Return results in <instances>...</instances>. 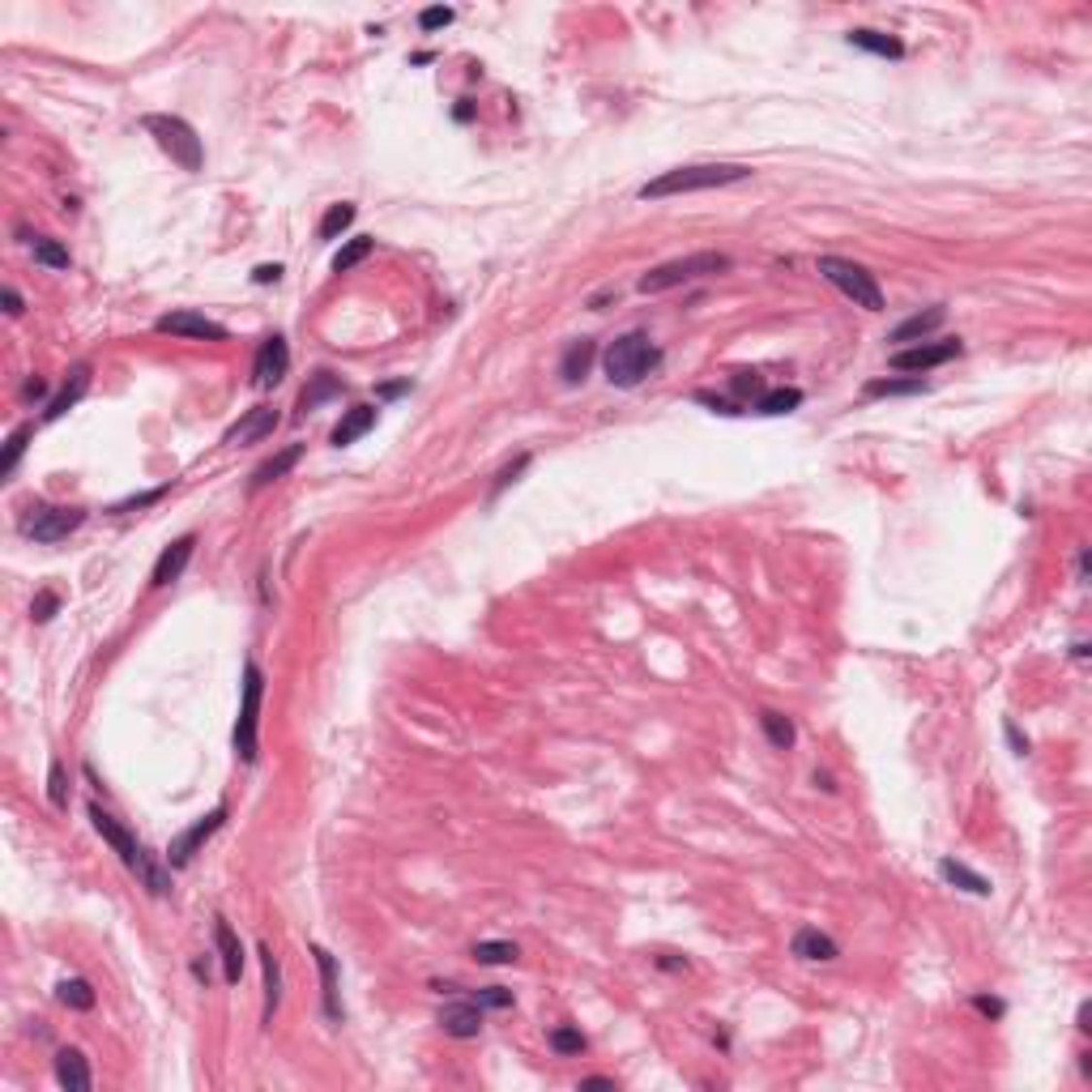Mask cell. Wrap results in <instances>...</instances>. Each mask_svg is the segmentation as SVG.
Returning a JSON list of instances; mask_svg holds the SVG:
<instances>
[{
  "mask_svg": "<svg viewBox=\"0 0 1092 1092\" xmlns=\"http://www.w3.org/2000/svg\"><path fill=\"white\" fill-rule=\"evenodd\" d=\"M730 256L725 252H688L679 261H666V265H653V270L636 282L640 295H661V291H674V286H688V282H700V277H717L730 270Z\"/></svg>",
  "mask_w": 1092,
  "mask_h": 1092,
  "instance_id": "277c9868",
  "label": "cell"
},
{
  "mask_svg": "<svg viewBox=\"0 0 1092 1092\" xmlns=\"http://www.w3.org/2000/svg\"><path fill=\"white\" fill-rule=\"evenodd\" d=\"M453 17H457L453 9H444V5H432V9H423V14H419V26H423V30H440V26H448V21H453Z\"/></svg>",
  "mask_w": 1092,
  "mask_h": 1092,
  "instance_id": "ee69618b",
  "label": "cell"
},
{
  "mask_svg": "<svg viewBox=\"0 0 1092 1092\" xmlns=\"http://www.w3.org/2000/svg\"><path fill=\"white\" fill-rule=\"evenodd\" d=\"M743 179H752V167H747V163H691V167L661 171L658 179L640 184L636 197H640V201H666V197H683V192H704V188L743 184Z\"/></svg>",
  "mask_w": 1092,
  "mask_h": 1092,
  "instance_id": "7a4b0ae2",
  "label": "cell"
},
{
  "mask_svg": "<svg viewBox=\"0 0 1092 1092\" xmlns=\"http://www.w3.org/2000/svg\"><path fill=\"white\" fill-rule=\"evenodd\" d=\"M252 282H261V286L282 282V265H256V270H252Z\"/></svg>",
  "mask_w": 1092,
  "mask_h": 1092,
  "instance_id": "7dc6e473",
  "label": "cell"
},
{
  "mask_svg": "<svg viewBox=\"0 0 1092 1092\" xmlns=\"http://www.w3.org/2000/svg\"><path fill=\"white\" fill-rule=\"evenodd\" d=\"M1079 581H1088V546L1079 551Z\"/></svg>",
  "mask_w": 1092,
  "mask_h": 1092,
  "instance_id": "9f6ffc18",
  "label": "cell"
},
{
  "mask_svg": "<svg viewBox=\"0 0 1092 1092\" xmlns=\"http://www.w3.org/2000/svg\"><path fill=\"white\" fill-rule=\"evenodd\" d=\"M48 798H51V807H56V811L69 807V777H64V764H51V773H48Z\"/></svg>",
  "mask_w": 1092,
  "mask_h": 1092,
  "instance_id": "ab89813d",
  "label": "cell"
},
{
  "mask_svg": "<svg viewBox=\"0 0 1092 1092\" xmlns=\"http://www.w3.org/2000/svg\"><path fill=\"white\" fill-rule=\"evenodd\" d=\"M594 359H597V346H594V341H589V337L572 341V346L563 350V359H560L563 384H581V380L589 376V368H594Z\"/></svg>",
  "mask_w": 1092,
  "mask_h": 1092,
  "instance_id": "484cf974",
  "label": "cell"
},
{
  "mask_svg": "<svg viewBox=\"0 0 1092 1092\" xmlns=\"http://www.w3.org/2000/svg\"><path fill=\"white\" fill-rule=\"evenodd\" d=\"M85 389H90V363H78V368L69 371V380H64V389L48 401V410H43V423H56V419H64V414H69L73 405H78V401L85 398Z\"/></svg>",
  "mask_w": 1092,
  "mask_h": 1092,
  "instance_id": "2e32d148",
  "label": "cell"
},
{
  "mask_svg": "<svg viewBox=\"0 0 1092 1092\" xmlns=\"http://www.w3.org/2000/svg\"><path fill=\"white\" fill-rule=\"evenodd\" d=\"M661 363V350L649 341V334H624L606 346L602 355V368H606V380L615 389H636L640 380L649 376L653 368Z\"/></svg>",
  "mask_w": 1092,
  "mask_h": 1092,
  "instance_id": "3957f363",
  "label": "cell"
},
{
  "mask_svg": "<svg viewBox=\"0 0 1092 1092\" xmlns=\"http://www.w3.org/2000/svg\"><path fill=\"white\" fill-rule=\"evenodd\" d=\"M213 947H218V960H222V978H227L231 986H240V978H243V944H240V935L231 930L227 917H213Z\"/></svg>",
  "mask_w": 1092,
  "mask_h": 1092,
  "instance_id": "9a60e30c",
  "label": "cell"
},
{
  "mask_svg": "<svg viewBox=\"0 0 1092 1092\" xmlns=\"http://www.w3.org/2000/svg\"><path fill=\"white\" fill-rule=\"evenodd\" d=\"M474 1003H478V1008H512V994L499 990V986H487V990L474 994Z\"/></svg>",
  "mask_w": 1092,
  "mask_h": 1092,
  "instance_id": "f6af8a7d",
  "label": "cell"
},
{
  "mask_svg": "<svg viewBox=\"0 0 1092 1092\" xmlns=\"http://www.w3.org/2000/svg\"><path fill=\"white\" fill-rule=\"evenodd\" d=\"M0 299H5V312H9V316H21V312H26V304H21V295L14 291V286H5V291H0Z\"/></svg>",
  "mask_w": 1092,
  "mask_h": 1092,
  "instance_id": "681fc988",
  "label": "cell"
},
{
  "mask_svg": "<svg viewBox=\"0 0 1092 1092\" xmlns=\"http://www.w3.org/2000/svg\"><path fill=\"white\" fill-rule=\"evenodd\" d=\"M158 334H171V337H197V341H227V325H218V320L201 316V312H167L154 320Z\"/></svg>",
  "mask_w": 1092,
  "mask_h": 1092,
  "instance_id": "7c38bea8",
  "label": "cell"
},
{
  "mask_svg": "<svg viewBox=\"0 0 1092 1092\" xmlns=\"http://www.w3.org/2000/svg\"><path fill=\"white\" fill-rule=\"evenodd\" d=\"M371 252H376V240H368V235H359V240H350L346 248H341V252L334 256V273H350V270H355V265H363V261H368Z\"/></svg>",
  "mask_w": 1092,
  "mask_h": 1092,
  "instance_id": "d590c367",
  "label": "cell"
},
{
  "mask_svg": "<svg viewBox=\"0 0 1092 1092\" xmlns=\"http://www.w3.org/2000/svg\"><path fill=\"white\" fill-rule=\"evenodd\" d=\"M798 405H802L798 389H773V393H759L755 410L759 414H789V410H798Z\"/></svg>",
  "mask_w": 1092,
  "mask_h": 1092,
  "instance_id": "8d00e7d4",
  "label": "cell"
},
{
  "mask_svg": "<svg viewBox=\"0 0 1092 1092\" xmlns=\"http://www.w3.org/2000/svg\"><path fill=\"white\" fill-rule=\"evenodd\" d=\"M695 401H700V405H713V410H717V414H743V410H738V405H734V401H725V398H717V393H695Z\"/></svg>",
  "mask_w": 1092,
  "mask_h": 1092,
  "instance_id": "bcb514c9",
  "label": "cell"
},
{
  "mask_svg": "<svg viewBox=\"0 0 1092 1092\" xmlns=\"http://www.w3.org/2000/svg\"><path fill=\"white\" fill-rule=\"evenodd\" d=\"M261 700H265V670L248 661L243 666V700H240V717H235V755L243 764H256L261 755V738H256V725H261Z\"/></svg>",
  "mask_w": 1092,
  "mask_h": 1092,
  "instance_id": "52a82bcc",
  "label": "cell"
},
{
  "mask_svg": "<svg viewBox=\"0 0 1092 1092\" xmlns=\"http://www.w3.org/2000/svg\"><path fill=\"white\" fill-rule=\"evenodd\" d=\"M350 222H355V206H350V201H337V206L325 209V218H320L316 235H320V240H337V235L346 231Z\"/></svg>",
  "mask_w": 1092,
  "mask_h": 1092,
  "instance_id": "e575fe53",
  "label": "cell"
},
{
  "mask_svg": "<svg viewBox=\"0 0 1092 1092\" xmlns=\"http://www.w3.org/2000/svg\"><path fill=\"white\" fill-rule=\"evenodd\" d=\"M56 610H60V594L43 589V594H35V602H30V619H35V624H48Z\"/></svg>",
  "mask_w": 1092,
  "mask_h": 1092,
  "instance_id": "60d3db41",
  "label": "cell"
},
{
  "mask_svg": "<svg viewBox=\"0 0 1092 1092\" xmlns=\"http://www.w3.org/2000/svg\"><path fill=\"white\" fill-rule=\"evenodd\" d=\"M960 337H944V341H917V346H905L892 355V368L896 371H930V368H944L960 355Z\"/></svg>",
  "mask_w": 1092,
  "mask_h": 1092,
  "instance_id": "30bf717a",
  "label": "cell"
},
{
  "mask_svg": "<svg viewBox=\"0 0 1092 1092\" xmlns=\"http://www.w3.org/2000/svg\"><path fill=\"white\" fill-rule=\"evenodd\" d=\"M521 947L508 944V939H483V944H474V960L478 965H517Z\"/></svg>",
  "mask_w": 1092,
  "mask_h": 1092,
  "instance_id": "1f68e13d",
  "label": "cell"
},
{
  "mask_svg": "<svg viewBox=\"0 0 1092 1092\" xmlns=\"http://www.w3.org/2000/svg\"><path fill=\"white\" fill-rule=\"evenodd\" d=\"M56 1084L69 1088V1092H90L94 1088V1076H90V1067H85L81 1050H60L56 1054Z\"/></svg>",
  "mask_w": 1092,
  "mask_h": 1092,
  "instance_id": "cb8c5ba5",
  "label": "cell"
},
{
  "mask_svg": "<svg viewBox=\"0 0 1092 1092\" xmlns=\"http://www.w3.org/2000/svg\"><path fill=\"white\" fill-rule=\"evenodd\" d=\"M730 393H734V398H759V393H764V384H759L755 371H734Z\"/></svg>",
  "mask_w": 1092,
  "mask_h": 1092,
  "instance_id": "b9f144b4",
  "label": "cell"
},
{
  "mask_svg": "<svg viewBox=\"0 0 1092 1092\" xmlns=\"http://www.w3.org/2000/svg\"><path fill=\"white\" fill-rule=\"evenodd\" d=\"M1088 1020H1092V1003H1079V1024H1076V1029H1079V1033H1088V1029H1092Z\"/></svg>",
  "mask_w": 1092,
  "mask_h": 1092,
  "instance_id": "11a10c76",
  "label": "cell"
},
{
  "mask_svg": "<svg viewBox=\"0 0 1092 1092\" xmlns=\"http://www.w3.org/2000/svg\"><path fill=\"white\" fill-rule=\"evenodd\" d=\"M1003 730H1008V743H1012V752H1015V755H1024V752H1029V738H1024L1020 730H1015V722H1008V725H1003Z\"/></svg>",
  "mask_w": 1092,
  "mask_h": 1092,
  "instance_id": "f907efd6",
  "label": "cell"
},
{
  "mask_svg": "<svg viewBox=\"0 0 1092 1092\" xmlns=\"http://www.w3.org/2000/svg\"><path fill=\"white\" fill-rule=\"evenodd\" d=\"M222 823H227V802H218V807L209 811V816H201V819H192L184 832H179V837H171V850H167V866L171 871H179V866H188L192 858H197L201 853V845H206L213 832L222 828Z\"/></svg>",
  "mask_w": 1092,
  "mask_h": 1092,
  "instance_id": "9c48e42d",
  "label": "cell"
},
{
  "mask_svg": "<svg viewBox=\"0 0 1092 1092\" xmlns=\"http://www.w3.org/2000/svg\"><path fill=\"white\" fill-rule=\"evenodd\" d=\"M192 551H197V533H184V538L171 542L167 551L158 555L154 572H149V589H167V585H176L179 576H184V567L192 563Z\"/></svg>",
  "mask_w": 1092,
  "mask_h": 1092,
  "instance_id": "4fadbf2b",
  "label": "cell"
},
{
  "mask_svg": "<svg viewBox=\"0 0 1092 1092\" xmlns=\"http://www.w3.org/2000/svg\"><path fill=\"white\" fill-rule=\"evenodd\" d=\"M85 816H90L94 832H99V837H103L107 845H112L115 853H120V862H124L128 871L137 875V883H142L149 896H167V892H171V871H167L163 862H154V858H149V850H145V845L133 837V832L124 828L120 819L112 816V811H103L99 802H90V807H85Z\"/></svg>",
  "mask_w": 1092,
  "mask_h": 1092,
  "instance_id": "6da1fadb",
  "label": "cell"
},
{
  "mask_svg": "<svg viewBox=\"0 0 1092 1092\" xmlns=\"http://www.w3.org/2000/svg\"><path fill=\"white\" fill-rule=\"evenodd\" d=\"M585 1033L581 1029H567V1024H560V1029L551 1033V1050L555 1054H585Z\"/></svg>",
  "mask_w": 1092,
  "mask_h": 1092,
  "instance_id": "f35d334b",
  "label": "cell"
},
{
  "mask_svg": "<svg viewBox=\"0 0 1092 1092\" xmlns=\"http://www.w3.org/2000/svg\"><path fill=\"white\" fill-rule=\"evenodd\" d=\"M930 384L922 376H887V380H871L866 384V398H914V393H926Z\"/></svg>",
  "mask_w": 1092,
  "mask_h": 1092,
  "instance_id": "f546056e",
  "label": "cell"
},
{
  "mask_svg": "<svg viewBox=\"0 0 1092 1092\" xmlns=\"http://www.w3.org/2000/svg\"><path fill=\"white\" fill-rule=\"evenodd\" d=\"M299 457H304V444H286L282 453H273L270 462H261L252 469V478H248V491L256 496V491H265V487H273L277 478H286L291 474V469L299 466Z\"/></svg>",
  "mask_w": 1092,
  "mask_h": 1092,
  "instance_id": "d6986e66",
  "label": "cell"
},
{
  "mask_svg": "<svg viewBox=\"0 0 1092 1092\" xmlns=\"http://www.w3.org/2000/svg\"><path fill=\"white\" fill-rule=\"evenodd\" d=\"M163 496H171V483L154 487V491H142V496H128V499H120V504H112L107 512H112V517H124V512H137V508H149V504H158V499H163Z\"/></svg>",
  "mask_w": 1092,
  "mask_h": 1092,
  "instance_id": "74e56055",
  "label": "cell"
},
{
  "mask_svg": "<svg viewBox=\"0 0 1092 1092\" xmlns=\"http://www.w3.org/2000/svg\"><path fill=\"white\" fill-rule=\"evenodd\" d=\"M401 393H410V380H398V384H384L380 398H401Z\"/></svg>",
  "mask_w": 1092,
  "mask_h": 1092,
  "instance_id": "f5cc1de1",
  "label": "cell"
},
{
  "mask_svg": "<svg viewBox=\"0 0 1092 1092\" xmlns=\"http://www.w3.org/2000/svg\"><path fill=\"white\" fill-rule=\"evenodd\" d=\"M939 875H944V880H947L951 887H960V892H969V896H990V892H994L986 875L969 871V866H965V862H956V858H944V862H939Z\"/></svg>",
  "mask_w": 1092,
  "mask_h": 1092,
  "instance_id": "83f0119b",
  "label": "cell"
},
{
  "mask_svg": "<svg viewBox=\"0 0 1092 1092\" xmlns=\"http://www.w3.org/2000/svg\"><path fill=\"white\" fill-rule=\"evenodd\" d=\"M341 393H346L341 376H334V371H316V376L304 384V393H299V414H312V410H320L325 401L341 398Z\"/></svg>",
  "mask_w": 1092,
  "mask_h": 1092,
  "instance_id": "7402d4cb",
  "label": "cell"
},
{
  "mask_svg": "<svg viewBox=\"0 0 1092 1092\" xmlns=\"http://www.w3.org/2000/svg\"><path fill=\"white\" fill-rule=\"evenodd\" d=\"M85 526V508H60V504H30L21 512L17 530L35 542H60Z\"/></svg>",
  "mask_w": 1092,
  "mask_h": 1092,
  "instance_id": "ba28073f",
  "label": "cell"
},
{
  "mask_svg": "<svg viewBox=\"0 0 1092 1092\" xmlns=\"http://www.w3.org/2000/svg\"><path fill=\"white\" fill-rule=\"evenodd\" d=\"M376 427V405H350L346 414H341V423L334 427V448H350L355 440H363V435Z\"/></svg>",
  "mask_w": 1092,
  "mask_h": 1092,
  "instance_id": "44dd1931",
  "label": "cell"
},
{
  "mask_svg": "<svg viewBox=\"0 0 1092 1092\" xmlns=\"http://www.w3.org/2000/svg\"><path fill=\"white\" fill-rule=\"evenodd\" d=\"M312 956H316V969H320V999H325V1015L334 1024L346 1020V1008H341V990H337V960L329 956L320 944H312Z\"/></svg>",
  "mask_w": 1092,
  "mask_h": 1092,
  "instance_id": "e0dca14e",
  "label": "cell"
},
{
  "mask_svg": "<svg viewBox=\"0 0 1092 1092\" xmlns=\"http://www.w3.org/2000/svg\"><path fill=\"white\" fill-rule=\"evenodd\" d=\"M759 730L768 734V743H773L777 752H789V747L798 743L794 722H789L786 713H777V709H759Z\"/></svg>",
  "mask_w": 1092,
  "mask_h": 1092,
  "instance_id": "f1b7e54d",
  "label": "cell"
},
{
  "mask_svg": "<svg viewBox=\"0 0 1092 1092\" xmlns=\"http://www.w3.org/2000/svg\"><path fill=\"white\" fill-rule=\"evenodd\" d=\"M440 1029L448 1037H457V1042H469V1037L483 1033V1008H478L474 999H469V1003H453V1008L440 1012Z\"/></svg>",
  "mask_w": 1092,
  "mask_h": 1092,
  "instance_id": "ffe728a7",
  "label": "cell"
},
{
  "mask_svg": "<svg viewBox=\"0 0 1092 1092\" xmlns=\"http://www.w3.org/2000/svg\"><path fill=\"white\" fill-rule=\"evenodd\" d=\"M56 999L69 1012H90L94 1008V990H90V981H85V978H64L56 986Z\"/></svg>",
  "mask_w": 1092,
  "mask_h": 1092,
  "instance_id": "4dcf8cb0",
  "label": "cell"
},
{
  "mask_svg": "<svg viewBox=\"0 0 1092 1092\" xmlns=\"http://www.w3.org/2000/svg\"><path fill=\"white\" fill-rule=\"evenodd\" d=\"M845 43H850V48H858V51H871V56H883V60H901L905 56V43L896 35H883V30H866V26L850 30Z\"/></svg>",
  "mask_w": 1092,
  "mask_h": 1092,
  "instance_id": "d4e9b609",
  "label": "cell"
},
{
  "mask_svg": "<svg viewBox=\"0 0 1092 1092\" xmlns=\"http://www.w3.org/2000/svg\"><path fill=\"white\" fill-rule=\"evenodd\" d=\"M142 128L154 137L163 154H171V163H176V167L201 171V163H206V149H201V137H197V128H192L188 120L154 112V115H145V120H142Z\"/></svg>",
  "mask_w": 1092,
  "mask_h": 1092,
  "instance_id": "8992f818",
  "label": "cell"
},
{
  "mask_svg": "<svg viewBox=\"0 0 1092 1092\" xmlns=\"http://www.w3.org/2000/svg\"><path fill=\"white\" fill-rule=\"evenodd\" d=\"M816 270L823 282H832L837 291L850 299L853 307H866V312H883V291L880 282H875V273L866 270V265L850 261V256H819Z\"/></svg>",
  "mask_w": 1092,
  "mask_h": 1092,
  "instance_id": "5b68a950",
  "label": "cell"
},
{
  "mask_svg": "<svg viewBox=\"0 0 1092 1092\" xmlns=\"http://www.w3.org/2000/svg\"><path fill=\"white\" fill-rule=\"evenodd\" d=\"M661 969H670V973H674V969H688V960H674V956H666V960H661Z\"/></svg>",
  "mask_w": 1092,
  "mask_h": 1092,
  "instance_id": "6f0895ef",
  "label": "cell"
},
{
  "mask_svg": "<svg viewBox=\"0 0 1092 1092\" xmlns=\"http://www.w3.org/2000/svg\"><path fill=\"white\" fill-rule=\"evenodd\" d=\"M277 423H282V414H277L273 405H256V410H248L235 427H227L222 444H256V440H265V435H273Z\"/></svg>",
  "mask_w": 1092,
  "mask_h": 1092,
  "instance_id": "5bb4252c",
  "label": "cell"
},
{
  "mask_svg": "<svg viewBox=\"0 0 1092 1092\" xmlns=\"http://www.w3.org/2000/svg\"><path fill=\"white\" fill-rule=\"evenodd\" d=\"M30 252H35V261L48 265V270H69V265H73L69 248L56 243V240H48V235H35V240H30Z\"/></svg>",
  "mask_w": 1092,
  "mask_h": 1092,
  "instance_id": "d6a6232c",
  "label": "cell"
},
{
  "mask_svg": "<svg viewBox=\"0 0 1092 1092\" xmlns=\"http://www.w3.org/2000/svg\"><path fill=\"white\" fill-rule=\"evenodd\" d=\"M944 320H947V307H944V304H930L926 312H914V316H905L901 325H896L892 334H887V341H914V346H917V341H926V337L935 334L939 325H944Z\"/></svg>",
  "mask_w": 1092,
  "mask_h": 1092,
  "instance_id": "ac0fdd59",
  "label": "cell"
},
{
  "mask_svg": "<svg viewBox=\"0 0 1092 1092\" xmlns=\"http://www.w3.org/2000/svg\"><path fill=\"white\" fill-rule=\"evenodd\" d=\"M789 951H794L798 960H823V965L841 956V947L832 944V939L823 935V930H816V926H802L798 935L789 939Z\"/></svg>",
  "mask_w": 1092,
  "mask_h": 1092,
  "instance_id": "603a6c76",
  "label": "cell"
},
{
  "mask_svg": "<svg viewBox=\"0 0 1092 1092\" xmlns=\"http://www.w3.org/2000/svg\"><path fill=\"white\" fill-rule=\"evenodd\" d=\"M43 393H48V384H43L39 376H30L26 384H21V401H35V398H43Z\"/></svg>",
  "mask_w": 1092,
  "mask_h": 1092,
  "instance_id": "816d5d0a",
  "label": "cell"
},
{
  "mask_svg": "<svg viewBox=\"0 0 1092 1092\" xmlns=\"http://www.w3.org/2000/svg\"><path fill=\"white\" fill-rule=\"evenodd\" d=\"M526 466H530V453H521V457H517V462H512V466H504V469H499V474H496V487H491V499H496V496H499V491H504L508 483H517V474H521V469H526Z\"/></svg>",
  "mask_w": 1092,
  "mask_h": 1092,
  "instance_id": "7bdbcfd3",
  "label": "cell"
},
{
  "mask_svg": "<svg viewBox=\"0 0 1092 1092\" xmlns=\"http://www.w3.org/2000/svg\"><path fill=\"white\" fill-rule=\"evenodd\" d=\"M581 1088H615V1079H610V1076H589V1079H581Z\"/></svg>",
  "mask_w": 1092,
  "mask_h": 1092,
  "instance_id": "db71d44e",
  "label": "cell"
},
{
  "mask_svg": "<svg viewBox=\"0 0 1092 1092\" xmlns=\"http://www.w3.org/2000/svg\"><path fill=\"white\" fill-rule=\"evenodd\" d=\"M973 1008H978L981 1015H990V1020H999V1015L1008 1012V1008H1003L999 999H986V994H978V999H973Z\"/></svg>",
  "mask_w": 1092,
  "mask_h": 1092,
  "instance_id": "c3c4849f",
  "label": "cell"
},
{
  "mask_svg": "<svg viewBox=\"0 0 1092 1092\" xmlns=\"http://www.w3.org/2000/svg\"><path fill=\"white\" fill-rule=\"evenodd\" d=\"M286 368H291V346H286L282 334L265 337L261 350H256V363H252V384L256 389H277L286 380Z\"/></svg>",
  "mask_w": 1092,
  "mask_h": 1092,
  "instance_id": "8fae6325",
  "label": "cell"
},
{
  "mask_svg": "<svg viewBox=\"0 0 1092 1092\" xmlns=\"http://www.w3.org/2000/svg\"><path fill=\"white\" fill-rule=\"evenodd\" d=\"M35 440V423H21L14 435H9V444H5V457H0V478H9L17 469V462H21V453H26V444Z\"/></svg>",
  "mask_w": 1092,
  "mask_h": 1092,
  "instance_id": "836d02e7",
  "label": "cell"
},
{
  "mask_svg": "<svg viewBox=\"0 0 1092 1092\" xmlns=\"http://www.w3.org/2000/svg\"><path fill=\"white\" fill-rule=\"evenodd\" d=\"M256 956H261V973H265V1024H273V1012L282 1003V965H277L270 944L256 947Z\"/></svg>",
  "mask_w": 1092,
  "mask_h": 1092,
  "instance_id": "4316f807",
  "label": "cell"
}]
</instances>
